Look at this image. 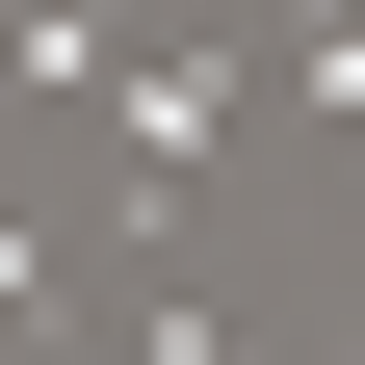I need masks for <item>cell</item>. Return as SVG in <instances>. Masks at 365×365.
<instances>
[{"instance_id": "obj_1", "label": "cell", "mask_w": 365, "mask_h": 365, "mask_svg": "<svg viewBox=\"0 0 365 365\" xmlns=\"http://www.w3.org/2000/svg\"><path fill=\"white\" fill-rule=\"evenodd\" d=\"M53 287H78V261L26 235V209H0V339H53Z\"/></svg>"}]
</instances>
